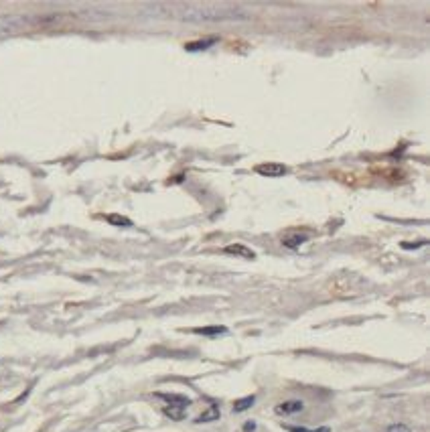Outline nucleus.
Returning <instances> with one entry per match:
<instances>
[{
    "instance_id": "2",
    "label": "nucleus",
    "mask_w": 430,
    "mask_h": 432,
    "mask_svg": "<svg viewBox=\"0 0 430 432\" xmlns=\"http://www.w3.org/2000/svg\"><path fill=\"white\" fill-rule=\"evenodd\" d=\"M256 173L262 177H282L286 175V167L280 163H264L256 167Z\"/></svg>"
},
{
    "instance_id": "10",
    "label": "nucleus",
    "mask_w": 430,
    "mask_h": 432,
    "mask_svg": "<svg viewBox=\"0 0 430 432\" xmlns=\"http://www.w3.org/2000/svg\"><path fill=\"white\" fill-rule=\"evenodd\" d=\"M218 418H220V410H218V408H211V410H207L205 414H201L195 422L201 424V422H211V420H218Z\"/></svg>"
},
{
    "instance_id": "11",
    "label": "nucleus",
    "mask_w": 430,
    "mask_h": 432,
    "mask_svg": "<svg viewBox=\"0 0 430 432\" xmlns=\"http://www.w3.org/2000/svg\"><path fill=\"white\" fill-rule=\"evenodd\" d=\"M195 333L199 335H222V333H228L226 327H203V329H195Z\"/></svg>"
},
{
    "instance_id": "13",
    "label": "nucleus",
    "mask_w": 430,
    "mask_h": 432,
    "mask_svg": "<svg viewBox=\"0 0 430 432\" xmlns=\"http://www.w3.org/2000/svg\"><path fill=\"white\" fill-rule=\"evenodd\" d=\"M388 432H412V430H410V426H408V424H402V422H398V424H392V426H388Z\"/></svg>"
},
{
    "instance_id": "9",
    "label": "nucleus",
    "mask_w": 430,
    "mask_h": 432,
    "mask_svg": "<svg viewBox=\"0 0 430 432\" xmlns=\"http://www.w3.org/2000/svg\"><path fill=\"white\" fill-rule=\"evenodd\" d=\"M165 414L169 418H173V420H183L185 418V408H181V406H167Z\"/></svg>"
},
{
    "instance_id": "6",
    "label": "nucleus",
    "mask_w": 430,
    "mask_h": 432,
    "mask_svg": "<svg viewBox=\"0 0 430 432\" xmlns=\"http://www.w3.org/2000/svg\"><path fill=\"white\" fill-rule=\"evenodd\" d=\"M306 242V236H298V234H294V236H286V238H282V246L284 248H290V250H294V248H298V246H302Z\"/></svg>"
},
{
    "instance_id": "16",
    "label": "nucleus",
    "mask_w": 430,
    "mask_h": 432,
    "mask_svg": "<svg viewBox=\"0 0 430 432\" xmlns=\"http://www.w3.org/2000/svg\"><path fill=\"white\" fill-rule=\"evenodd\" d=\"M422 246H424V242H418V244H406V242H404V244H402L404 250H414V248H422Z\"/></svg>"
},
{
    "instance_id": "8",
    "label": "nucleus",
    "mask_w": 430,
    "mask_h": 432,
    "mask_svg": "<svg viewBox=\"0 0 430 432\" xmlns=\"http://www.w3.org/2000/svg\"><path fill=\"white\" fill-rule=\"evenodd\" d=\"M213 43H215V39H207V41H199V43H187L185 49L191 51V53H193V51H205V49L211 47Z\"/></svg>"
},
{
    "instance_id": "1",
    "label": "nucleus",
    "mask_w": 430,
    "mask_h": 432,
    "mask_svg": "<svg viewBox=\"0 0 430 432\" xmlns=\"http://www.w3.org/2000/svg\"><path fill=\"white\" fill-rule=\"evenodd\" d=\"M175 9H181V19L185 21H246L248 17L244 13H238L234 7L230 5H173Z\"/></svg>"
},
{
    "instance_id": "4",
    "label": "nucleus",
    "mask_w": 430,
    "mask_h": 432,
    "mask_svg": "<svg viewBox=\"0 0 430 432\" xmlns=\"http://www.w3.org/2000/svg\"><path fill=\"white\" fill-rule=\"evenodd\" d=\"M158 398L167 400V402H169V406H181V408H187V406L191 404V400H189V398H185V396H177V394H158Z\"/></svg>"
},
{
    "instance_id": "15",
    "label": "nucleus",
    "mask_w": 430,
    "mask_h": 432,
    "mask_svg": "<svg viewBox=\"0 0 430 432\" xmlns=\"http://www.w3.org/2000/svg\"><path fill=\"white\" fill-rule=\"evenodd\" d=\"M254 430H256V422L254 420L244 422V432H254Z\"/></svg>"
},
{
    "instance_id": "14",
    "label": "nucleus",
    "mask_w": 430,
    "mask_h": 432,
    "mask_svg": "<svg viewBox=\"0 0 430 432\" xmlns=\"http://www.w3.org/2000/svg\"><path fill=\"white\" fill-rule=\"evenodd\" d=\"M290 432H329V428H318V430H306V428H296V426H286Z\"/></svg>"
},
{
    "instance_id": "5",
    "label": "nucleus",
    "mask_w": 430,
    "mask_h": 432,
    "mask_svg": "<svg viewBox=\"0 0 430 432\" xmlns=\"http://www.w3.org/2000/svg\"><path fill=\"white\" fill-rule=\"evenodd\" d=\"M226 252L228 254H236V256H242V258H254V252L242 244H234V246H226Z\"/></svg>"
},
{
    "instance_id": "12",
    "label": "nucleus",
    "mask_w": 430,
    "mask_h": 432,
    "mask_svg": "<svg viewBox=\"0 0 430 432\" xmlns=\"http://www.w3.org/2000/svg\"><path fill=\"white\" fill-rule=\"evenodd\" d=\"M108 222L114 224V226H122V228H130V226H132V222H130V220L120 218V215H110V218H108Z\"/></svg>"
},
{
    "instance_id": "7",
    "label": "nucleus",
    "mask_w": 430,
    "mask_h": 432,
    "mask_svg": "<svg viewBox=\"0 0 430 432\" xmlns=\"http://www.w3.org/2000/svg\"><path fill=\"white\" fill-rule=\"evenodd\" d=\"M254 402H256V398H254V396H246V398H242V400H238V402L234 404V412H244V410L252 408V406H254Z\"/></svg>"
},
{
    "instance_id": "3",
    "label": "nucleus",
    "mask_w": 430,
    "mask_h": 432,
    "mask_svg": "<svg viewBox=\"0 0 430 432\" xmlns=\"http://www.w3.org/2000/svg\"><path fill=\"white\" fill-rule=\"evenodd\" d=\"M302 408H304V404H302L300 400H288V402L278 404V406L274 408V412H276V414H296V412H300Z\"/></svg>"
}]
</instances>
